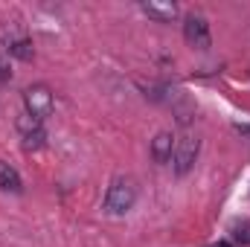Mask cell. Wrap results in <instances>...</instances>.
<instances>
[{"mask_svg": "<svg viewBox=\"0 0 250 247\" xmlns=\"http://www.w3.org/2000/svg\"><path fill=\"white\" fill-rule=\"evenodd\" d=\"M134 204H137V181L128 175H117L105 192V209L111 215H125Z\"/></svg>", "mask_w": 250, "mask_h": 247, "instance_id": "6da1fadb", "label": "cell"}, {"mask_svg": "<svg viewBox=\"0 0 250 247\" xmlns=\"http://www.w3.org/2000/svg\"><path fill=\"white\" fill-rule=\"evenodd\" d=\"M23 105H26V114L35 117V120H47L56 108V99H53V90L47 84H32L23 90Z\"/></svg>", "mask_w": 250, "mask_h": 247, "instance_id": "7a4b0ae2", "label": "cell"}, {"mask_svg": "<svg viewBox=\"0 0 250 247\" xmlns=\"http://www.w3.org/2000/svg\"><path fill=\"white\" fill-rule=\"evenodd\" d=\"M184 38H187L189 47L195 50H209L212 47V35H209V23L204 15H187L184 18Z\"/></svg>", "mask_w": 250, "mask_h": 247, "instance_id": "3957f363", "label": "cell"}, {"mask_svg": "<svg viewBox=\"0 0 250 247\" xmlns=\"http://www.w3.org/2000/svg\"><path fill=\"white\" fill-rule=\"evenodd\" d=\"M198 151H201V140L198 137H181L178 143H175V154H172V163H175V175H187L189 169L195 166V160H198Z\"/></svg>", "mask_w": 250, "mask_h": 247, "instance_id": "277c9868", "label": "cell"}, {"mask_svg": "<svg viewBox=\"0 0 250 247\" xmlns=\"http://www.w3.org/2000/svg\"><path fill=\"white\" fill-rule=\"evenodd\" d=\"M18 131H21V137H23V148H26V151L41 148V145H44V140H47L44 123H41V120H35V117H29L26 111L18 117Z\"/></svg>", "mask_w": 250, "mask_h": 247, "instance_id": "5b68a950", "label": "cell"}, {"mask_svg": "<svg viewBox=\"0 0 250 247\" xmlns=\"http://www.w3.org/2000/svg\"><path fill=\"white\" fill-rule=\"evenodd\" d=\"M175 154V134L172 131H157L151 140V157L154 163H169Z\"/></svg>", "mask_w": 250, "mask_h": 247, "instance_id": "8992f818", "label": "cell"}, {"mask_svg": "<svg viewBox=\"0 0 250 247\" xmlns=\"http://www.w3.org/2000/svg\"><path fill=\"white\" fill-rule=\"evenodd\" d=\"M143 12H146L148 18L160 21V23H172V21L178 18V6H175V3H157V0H148V3H143Z\"/></svg>", "mask_w": 250, "mask_h": 247, "instance_id": "52a82bcc", "label": "cell"}, {"mask_svg": "<svg viewBox=\"0 0 250 247\" xmlns=\"http://www.w3.org/2000/svg\"><path fill=\"white\" fill-rule=\"evenodd\" d=\"M0 189L3 192H21L23 189V181H21L18 169H12L9 163H0Z\"/></svg>", "mask_w": 250, "mask_h": 247, "instance_id": "ba28073f", "label": "cell"}, {"mask_svg": "<svg viewBox=\"0 0 250 247\" xmlns=\"http://www.w3.org/2000/svg\"><path fill=\"white\" fill-rule=\"evenodd\" d=\"M6 50H9L15 59H21V62H32V59H35V50H32V41H29V38H9Z\"/></svg>", "mask_w": 250, "mask_h": 247, "instance_id": "9c48e42d", "label": "cell"}, {"mask_svg": "<svg viewBox=\"0 0 250 247\" xmlns=\"http://www.w3.org/2000/svg\"><path fill=\"white\" fill-rule=\"evenodd\" d=\"M233 239L239 245H250V221H242V224L233 227Z\"/></svg>", "mask_w": 250, "mask_h": 247, "instance_id": "30bf717a", "label": "cell"}, {"mask_svg": "<svg viewBox=\"0 0 250 247\" xmlns=\"http://www.w3.org/2000/svg\"><path fill=\"white\" fill-rule=\"evenodd\" d=\"M9 76H12V73H9V67L0 62V84H3V82H9Z\"/></svg>", "mask_w": 250, "mask_h": 247, "instance_id": "8fae6325", "label": "cell"}, {"mask_svg": "<svg viewBox=\"0 0 250 247\" xmlns=\"http://www.w3.org/2000/svg\"><path fill=\"white\" fill-rule=\"evenodd\" d=\"M236 128H239L242 134H250V123H236Z\"/></svg>", "mask_w": 250, "mask_h": 247, "instance_id": "7c38bea8", "label": "cell"}]
</instances>
